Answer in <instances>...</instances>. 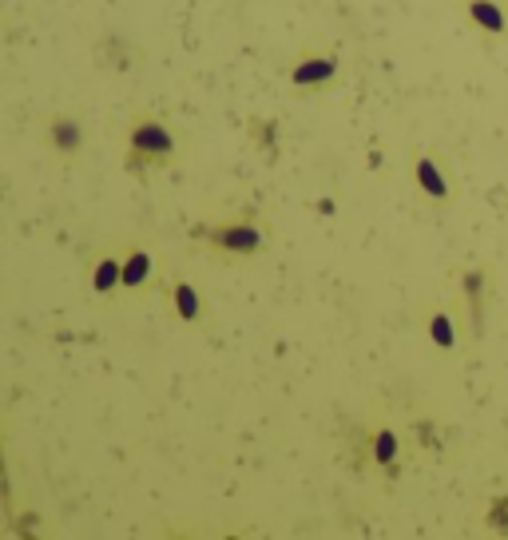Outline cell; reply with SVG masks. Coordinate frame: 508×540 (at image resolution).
Returning <instances> with one entry per match:
<instances>
[{
    "label": "cell",
    "mask_w": 508,
    "mask_h": 540,
    "mask_svg": "<svg viewBox=\"0 0 508 540\" xmlns=\"http://www.w3.org/2000/svg\"><path fill=\"white\" fill-rule=\"evenodd\" d=\"M135 143H139V147H147V151H167V147H171L167 131H163V127H151V124L135 131Z\"/></svg>",
    "instance_id": "6da1fadb"
},
{
    "label": "cell",
    "mask_w": 508,
    "mask_h": 540,
    "mask_svg": "<svg viewBox=\"0 0 508 540\" xmlns=\"http://www.w3.org/2000/svg\"><path fill=\"white\" fill-rule=\"evenodd\" d=\"M219 242H222V247H238V251H251V247H258V235L242 226V231H222Z\"/></svg>",
    "instance_id": "7a4b0ae2"
},
{
    "label": "cell",
    "mask_w": 508,
    "mask_h": 540,
    "mask_svg": "<svg viewBox=\"0 0 508 540\" xmlns=\"http://www.w3.org/2000/svg\"><path fill=\"white\" fill-rule=\"evenodd\" d=\"M417 175H421V183H425V187L433 191V195H444V183H441V179H437V171H433V163H421V171H417Z\"/></svg>",
    "instance_id": "3957f363"
},
{
    "label": "cell",
    "mask_w": 508,
    "mask_h": 540,
    "mask_svg": "<svg viewBox=\"0 0 508 540\" xmlns=\"http://www.w3.org/2000/svg\"><path fill=\"white\" fill-rule=\"evenodd\" d=\"M473 16H480L489 28H505V20L496 16V8H492V4H473Z\"/></svg>",
    "instance_id": "277c9868"
},
{
    "label": "cell",
    "mask_w": 508,
    "mask_h": 540,
    "mask_svg": "<svg viewBox=\"0 0 508 540\" xmlns=\"http://www.w3.org/2000/svg\"><path fill=\"white\" fill-rule=\"evenodd\" d=\"M143 270H147V258L139 254V258H131V270H124V278H127V282H135V278H143Z\"/></svg>",
    "instance_id": "5b68a950"
},
{
    "label": "cell",
    "mask_w": 508,
    "mask_h": 540,
    "mask_svg": "<svg viewBox=\"0 0 508 540\" xmlns=\"http://www.w3.org/2000/svg\"><path fill=\"white\" fill-rule=\"evenodd\" d=\"M179 302H183V314H195V294L187 286H179Z\"/></svg>",
    "instance_id": "8992f818"
},
{
    "label": "cell",
    "mask_w": 508,
    "mask_h": 540,
    "mask_svg": "<svg viewBox=\"0 0 508 540\" xmlns=\"http://www.w3.org/2000/svg\"><path fill=\"white\" fill-rule=\"evenodd\" d=\"M433 326H437V342H449V318H437Z\"/></svg>",
    "instance_id": "52a82bcc"
}]
</instances>
